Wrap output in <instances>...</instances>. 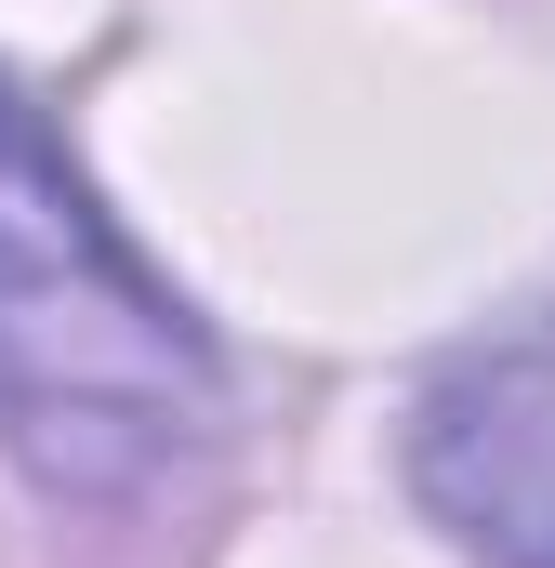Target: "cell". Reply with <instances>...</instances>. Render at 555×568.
Listing matches in <instances>:
<instances>
[{
  "label": "cell",
  "mask_w": 555,
  "mask_h": 568,
  "mask_svg": "<svg viewBox=\"0 0 555 568\" xmlns=\"http://www.w3.org/2000/svg\"><path fill=\"white\" fill-rule=\"evenodd\" d=\"M199 331L80 199V172L27 133V106H0V436L40 489L120 503L199 436Z\"/></svg>",
  "instance_id": "1"
},
{
  "label": "cell",
  "mask_w": 555,
  "mask_h": 568,
  "mask_svg": "<svg viewBox=\"0 0 555 568\" xmlns=\"http://www.w3.org/2000/svg\"><path fill=\"white\" fill-rule=\"evenodd\" d=\"M411 489L436 503V529L490 568H555V317L463 344L423 384L411 424Z\"/></svg>",
  "instance_id": "2"
}]
</instances>
